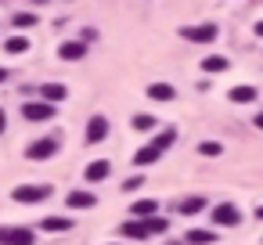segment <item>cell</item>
I'll use <instances>...</instances> for the list:
<instances>
[{"instance_id": "cell-5", "label": "cell", "mask_w": 263, "mask_h": 245, "mask_svg": "<svg viewBox=\"0 0 263 245\" xmlns=\"http://www.w3.org/2000/svg\"><path fill=\"white\" fill-rule=\"evenodd\" d=\"M22 116H26V119H33V123H44V119H51V116H54V105H51V101H29V105L22 108Z\"/></svg>"}, {"instance_id": "cell-26", "label": "cell", "mask_w": 263, "mask_h": 245, "mask_svg": "<svg viewBox=\"0 0 263 245\" xmlns=\"http://www.w3.org/2000/svg\"><path fill=\"white\" fill-rule=\"evenodd\" d=\"M4 80H8V69H0V83H4Z\"/></svg>"}, {"instance_id": "cell-12", "label": "cell", "mask_w": 263, "mask_h": 245, "mask_svg": "<svg viewBox=\"0 0 263 245\" xmlns=\"http://www.w3.org/2000/svg\"><path fill=\"white\" fill-rule=\"evenodd\" d=\"M83 177H87V180H105V177H108V162H105V159H98V162H90Z\"/></svg>"}, {"instance_id": "cell-3", "label": "cell", "mask_w": 263, "mask_h": 245, "mask_svg": "<svg viewBox=\"0 0 263 245\" xmlns=\"http://www.w3.org/2000/svg\"><path fill=\"white\" fill-rule=\"evenodd\" d=\"M0 245H33V231H26V227H0Z\"/></svg>"}, {"instance_id": "cell-31", "label": "cell", "mask_w": 263, "mask_h": 245, "mask_svg": "<svg viewBox=\"0 0 263 245\" xmlns=\"http://www.w3.org/2000/svg\"><path fill=\"white\" fill-rule=\"evenodd\" d=\"M33 4H44V0H33Z\"/></svg>"}, {"instance_id": "cell-30", "label": "cell", "mask_w": 263, "mask_h": 245, "mask_svg": "<svg viewBox=\"0 0 263 245\" xmlns=\"http://www.w3.org/2000/svg\"><path fill=\"white\" fill-rule=\"evenodd\" d=\"M0 130H4V112H0Z\"/></svg>"}, {"instance_id": "cell-19", "label": "cell", "mask_w": 263, "mask_h": 245, "mask_svg": "<svg viewBox=\"0 0 263 245\" xmlns=\"http://www.w3.org/2000/svg\"><path fill=\"white\" fill-rule=\"evenodd\" d=\"M26 47H29V40H26V36H11V40L4 44V51H8V54H22Z\"/></svg>"}, {"instance_id": "cell-15", "label": "cell", "mask_w": 263, "mask_h": 245, "mask_svg": "<svg viewBox=\"0 0 263 245\" xmlns=\"http://www.w3.org/2000/svg\"><path fill=\"white\" fill-rule=\"evenodd\" d=\"M187 241H191V245H213V241H216V234H213V231L195 227V231H187Z\"/></svg>"}, {"instance_id": "cell-7", "label": "cell", "mask_w": 263, "mask_h": 245, "mask_svg": "<svg viewBox=\"0 0 263 245\" xmlns=\"http://www.w3.org/2000/svg\"><path fill=\"white\" fill-rule=\"evenodd\" d=\"M54 152H58V141H54V137H44V141H36L26 155H29V159H51Z\"/></svg>"}, {"instance_id": "cell-16", "label": "cell", "mask_w": 263, "mask_h": 245, "mask_svg": "<svg viewBox=\"0 0 263 245\" xmlns=\"http://www.w3.org/2000/svg\"><path fill=\"white\" fill-rule=\"evenodd\" d=\"M148 94H152L155 101H173V87H170V83H152Z\"/></svg>"}, {"instance_id": "cell-22", "label": "cell", "mask_w": 263, "mask_h": 245, "mask_svg": "<svg viewBox=\"0 0 263 245\" xmlns=\"http://www.w3.org/2000/svg\"><path fill=\"white\" fill-rule=\"evenodd\" d=\"M155 126V116H134V130H152Z\"/></svg>"}, {"instance_id": "cell-9", "label": "cell", "mask_w": 263, "mask_h": 245, "mask_svg": "<svg viewBox=\"0 0 263 245\" xmlns=\"http://www.w3.org/2000/svg\"><path fill=\"white\" fill-rule=\"evenodd\" d=\"M65 62H76V58H83L87 54V44L83 40H72V44H62V51H58Z\"/></svg>"}, {"instance_id": "cell-24", "label": "cell", "mask_w": 263, "mask_h": 245, "mask_svg": "<svg viewBox=\"0 0 263 245\" xmlns=\"http://www.w3.org/2000/svg\"><path fill=\"white\" fill-rule=\"evenodd\" d=\"M198 152H202V155H220V144H213V141H205V144H198Z\"/></svg>"}, {"instance_id": "cell-4", "label": "cell", "mask_w": 263, "mask_h": 245, "mask_svg": "<svg viewBox=\"0 0 263 245\" xmlns=\"http://www.w3.org/2000/svg\"><path fill=\"white\" fill-rule=\"evenodd\" d=\"M180 36L191 40V44H213L216 40V26H191V29H180Z\"/></svg>"}, {"instance_id": "cell-18", "label": "cell", "mask_w": 263, "mask_h": 245, "mask_svg": "<svg viewBox=\"0 0 263 245\" xmlns=\"http://www.w3.org/2000/svg\"><path fill=\"white\" fill-rule=\"evenodd\" d=\"M159 155H162V152H159V148H141V152H137V155H134V162H137V166H148V162H155V159H159Z\"/></svg>"}, {"instance_id": "cell-8", "label": "cell", "mask_w": 263, "mask_h": 245, "mask_svg": "<svg viewBox=\"0 0 263 245\" xmlns=\"http://www.w3.org/2000/svg\"><path fill=\"white\" fill-rule=\"evenodd\" d=\"M105 134H108L105 116H94V119L87 123V141H90V144H98V141H105Z\"/></svg>"}, {"instance_id": "cell-13", "label": "cell", "mask_w": 263, "mask_h": 245, "mask_svg": "<svg viewBox=\"0 0 263 245\" xmlns=\"http://www.w3.org/2000/svg\"><path fill=\"white\" fill-rule=\"evenodd\" d=\"M177 209H180L184 216H191V213H202V209H205V198H198V195H195V198H184V202H177Z\"/></svg>"}, {"instance_id": "cell-28", "label": "cell", "mask_w": 263, "mask_h": 245, "mask_svg": "<svg viewBox=\"0 0 263 245\" xmlns=\"http://www.w3.org/2000/svg\"><path fill=\"white\" fill-rule=\"evenodd\" d=\"M256 33H259V36H263V22H259V26H256Z\"/></svg>"}, {"instance_id": "cell-14", "label": "cell", "mask_w": 263, "mask_h": 245, "mask_svg": "<svg viewBox=\"0 0 263 245\" xmlns=\"http://www.w3.org/2000/svg\"><path fill=\"white\" fill-rule=\"evenodd\" d=\"M40 227H44V231H54V234H58V231H72V220H65V216H47V220H44Z\"/></svg>"}, {"instance_id": "cell-11", "label": "cell", "mask_w": 263, "mask_h": 245, "mask_svg": "<svg viewBox=\"0 0 263 245\" xmlns=\"http://www.w3.org/2000/svg\"><path fill=\"white\" fill-rule=\"evenodd\" d=\"M231 101H234V105H249V101H256V87H234V90H231Z\"/></svg>"}, {"instance_id": "cell-25", "label": "cell", "mask_w": 263, "mask_h": 245, "mask_svg": "<svg viewBox=\"0 0 263 245\" xmlns=\"http://www.w3.org/2000/svg\"><path fill=\"white\" fill-rule=\"evenodd\" d=\"M33 22H36L33 15H18V18H15V26H33Z\"/></svg>"}, {"instance_id": "cell-6", "label": "cell", "mask_w": 263, "mask_h": 245, "mask_svg": "<svg viewBox=\"0 0 263 245\" xmlns=\"http://www.w3.org/2000/svg\"><path fill=\"white\" fill-rule=\"evenodd\" d=\"M213 220H216L220 227H231V223H238V220H241V213H238L231 202H223V205H216V209H213Z\"/></svg>"}, {"instance_id": "cell-1", "label": "cell", "mask_w": 263, "mask_h": 245, "mask_svg": "<svg viewBox=\"0 0 263 245\" xmlns=\"http://www.w3.org/2000/svg\"><path fill=\"white\" fill-rule=\"evenodd\" d=\"M162 231H166L162 216H144V220L123 223V234H130V238H148V234H162Z\"/></svg>"}, {"instance_id": "cell-2", "label": "cell", "mask_w": 263, "mask_h": 245, "mask_svg": "<svg viewBox=\"0 0 263 245\" xmlns=\"http://www.w3.org/2000/svg\"><path fill=\"white\" fill-rule=\"evenodd\" d=\"M51 195V187L47 184H22V187H15V202H26V205H33V202H44Z\"/></svg>"}, {"instance_id": "cell-10", "label": "cell", "mask_w": 263, "mask_h": 245, "mask_svg": "<svg viewBox=\"0 0 263 245\" xmlns=\"http://www.w3.org/2000/svg\"><path fill=\"white\" fill-rule=\"evenodd\" d=\"M94 202H98V198H94L90 191H72V195H69V205H72V209H90Z\"/></svg>"}, {"instance_id": "cell-17", "label": "cell", "mask_w": 263, "mask_h": 245, "mask_svg": "<svg viewBox=\"0 0 263 245\" xmlns=\"http://www.w3.org/2000/svg\"><path fill=\"white\" fill-rule=\"evenodd\" d=\"M40 94H44V101H51V105H54V101H62V98H65V87H62V83H47Z\"/></svg>"}, {"instance_id": "cell-27", "label": "cell", "mask_w": 263, "mask_h": 245, "mask_svg": "<svg viewBox=\"0 0 263 245\" xmlns=\"http://www.w3.org/2000/svg\"><path fill=\"white\" fill-rule=\"evenodd\" d=\"M256 126H259V130H263V116H256Z\"/></svg>"}, {"instance_id": "cell-20", "label": "cell", "mask_w": 263, "mask_h": 245, "mask_svg": "<svg viewBox=\"0 0 263 245\" xmlns=\"http://www.w3.org/2000/svg\"><path fill=\"white\" fill-rule=\"evenodd\" d=\"M202 69H205V72H223V69H227V58L213 54V58H205V62H202Z\"/></svg>"}, {"instance_id": "cell-21", "label": "cell", "mask_w": 263, "mask_h": 245, "mask_svg": "<svg viewBox=\"0 0 263 245\" xmlns=\"http://www.w3.org/2000/svg\"><path fill=\"white\" fill-rule=\"evenodd\" d=\"M173 137H177V134H173V130H162V134H159V137H155V141H152V148H159V152H166V148H170V144H173Z\"/></svg>"}, {"instance_id": "cell-29", "label": "cell", "mask_w": 263, "mask_h": 245, "mask_svg": "<svg viewBox=\"0 0 263 245\" xmlns=\"http://www.w3.org/2000/svg\"><path fill=\"white\" fill-rule=\"evenodd\" d=\"M256 216H259V220H263V205H259V209H256Z\"/></svg>"}, {"instance_id": "cell-23", "label": "cell", "mask_w": 263, "mask_h": 245, "mask_svg": "<svg viewBox=\"0 0 263 245\" xmlns=\"http://www.w3.org/2000/svg\"><path fill=\"white\" fill-rule=\"evenodd\" d=\"M134 213H137V216H155V202H137Z\"/></svg>"}]
</instances>
